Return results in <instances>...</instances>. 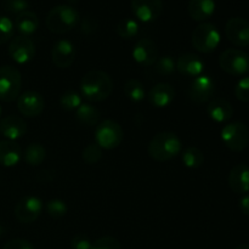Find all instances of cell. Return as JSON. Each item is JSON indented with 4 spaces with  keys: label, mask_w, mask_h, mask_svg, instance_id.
I'll use <instances>...</instances> for the list:
<instances>
[{
    "label": "cell",
    "mask_w": 249,
    "mask_h": 249,
    "mask_svg": "<svg viewBox=\"0 0 249 249\" xmlns=\"http://www.w3.org/2000/svg\"><path fill=\"white\" fill-rule=\"evenodd\" d=\"M82 157L87 164H96L102 158V148L96 143H90L83 150Z\"/></svg>",
    "instance_id": "obj_33"
},
{
    "label": "cell",
    "mask_w": 249,
    "mask_h": 249,
    "mask_svg": "<svg viewBox=\"0 0 249 249\" xmlns=\"http://www.w3.org/2000/svg\"><path fill=\"white\" fill-rule=\"evenodd\" d=\"M131 10L139 21L150 23L163 12V0H131Z\"/></svg>",
    "instance_id": "obj_12"
},
{
    "label": "cell",
    "mask_w": 249,
    "mask_h": 249,
    "mask_svg": "<svg viewBox=\"0 0 249 249\" xmlns=\"http://www.w3.org/2000/svg\"><path fill=\"white\" fill-rule=\"evenodd\" d=\"M235 95L240 101L249 102V77L241 78L235 87Z\"/></svg>",
    "instance_id": "obj_36"
},
{
    "label": "cell",
    "mask_w": 249,
    "mask_h": 249,
    "mask_svg": "<svg viewBox=\"0 0 249 249\" xmlns=\"http://www.w3.org/2000/svg\"><path fill=\"white\" fill-rule=\"evenodd\" d=\"M215 94V83L208 75H198L189 85L187 95L195 104H206Z\"/></svg>",
    "instance_id": "obj_9"
},
{
    "label": "cell",
    "mask_w": 249,
    "mask_h": 249,
    "mask_svg": "<svg viewBox=\"0 0 249 249\" xmlns=\"http://www.w3.org/2000/svg\"><path fill=\"white\" fill-rule=\"evenodd\" d=\"M116 31L117 34H118L122 39L130 40L134 36H138L139 24L138 22L133 18H123L118 22Z\"/></svg>",
    "instance_id": "obj_29"
},
{
    "label": "cell",
    "mask_w": 249,
    "mask_h": 249,
    "mask_svg": "<svg viewBox=\"0 0 249 249\" xmlns=\"http://www.w3.org/2000/svg\"><path fill=\"white\" fill-rule=\"evenodd\" d=\"M14 26L21 33V36H32L38 29L39 18L34 12L28 10V11H24L22 14L17 15L16 18H15Z\"/></svg>",
    "instance_id": "obj_24"
},
{
    "label": "cell",
    "mask_w": 249,
    "mask_h": 249,
    "mask_svg": "<svg viewBox=\"0 0 249 249\" xmlns=\"http://www.w3.org/2000/svg\"><path fill=\"white\" fill-rule=\"evenodd\" d=\"M17 108L24 117H38L45 108V100L39 92L26 91L17 99Z\"/></svg>",
    "instance_id": "obj_14"
},
{
    "label": "cell",
    "mask_w": 249,
    "mask_h": 249,
    "mask_svg": "<svg viewBox=\"0 0 249 249\" xmlns=\"http://www.w3.org/2000/svg\"><path fill=\"white\" fill-rule=\"evenodd\" d=\"M46 158V150L40 143H31L27 146L23 153V160L31 167H38Z\"/></svg>",
    "instance_id": "obj_26"
},
{
    "label": "cell",
    "mask_w": 249,
    "mask_h": 249,
    "mask_svg": "<svg viewBox=\"0 0 249 249\" xmlns=\"http://www.w3.org/2000/svg\"><path fill=\"white\" fill-rule=\"evenodd\" d=\"M21 146L12 140L0 141V164L4 167H15L21 160Z\"/></svg>",
    "instance_id": "obj_22"
},
{
    "label": "cell",
    "mask_w": 249,
    "mask_h": 249,
    "mask_svg": "<svg viewBox=\"0 0 249 249\" xmlns=\"http://www.w3.org/2000/svg\"><path fill=\"white\" fill-rule=\"evenodd\" d=\"M75 119L84 126H95L99 124L100 111L91 104H82L75 111Z\"/></svg>",
    "instance_id": "obj_25"
},
{
    "label": "cell",
    "mask_w": 249,
    "mask_h": 249,
    "mask_svg": "<svg viewBox=\"0 0 249 249\" xmlns=\"http://www.w3.org/2000/svg\"><path fill=\"white\" fill-rule=\"evenodd\" d=\"M220 32L213 23L198 24L192 32L191 41L197 51L203 53H211L220 44Z\"/></svg>",
    "instance_id": "obj_4"
},
{
    "label": "cell",
    "mask_w": 249,
    "mask_h": 249,
    "mask_svg": "<svg viewBox=\"0 0 249 249\" xmlns=\"http://www.w3.org/2000/svg\"><path fill=\"white\" fill-rule=\"evenodd\" d=\"M221 140L229 150L241 152L249 143V130L242 122H232L221 129Z\"/></svg>",
    "instance_id": "obj_6"
},
{
    "label": "cell",
    "mask_w": 249,
    "mask_h": 249,
    "mask_svg": "<svg viewBox=\"0 0 249 249\" xmlns=\"http://www.w3.org/2000/svg\"><path fill=\"white\" fill-rule=\"evenodd\" d=\"M91 241L84 235L75 236L71 241V247H72V249H91Z\"/></svg>",
    "instance_id": "obj_39"
},
{
    "label": "cell",
    "mask_w": 249,
    "mask_h": 249,
    "mask_svg": "<svg viewBox=\"0 0 249 249\" xmlns=\"http://www.w3.org/2000/svg\"><path fill=\"white\" fill-rule=\"evenodd\" d=\"M15 33V26L11 19L0 15V45L11 40Z\"/></svg>",
    "instance_id": "obj_34"
},
{
    "label": "cell",
    "mask_w": 249,
    "mask_h": 249,
    "mask_svg": "<svg viewBox=\"0 0 249 249\" xmlns=\"http://www.w3.org/2000/svg\"><path fill=\"white\" fill-rule=\"evenodd\" d=\"M182 148L179 136L170 131L158 133L148 143V155L157 162H168L180 155Z\"/></svg>",
    "instance_id": "obj_2"
},
{
    "label": "cell",
    "mask_w": 249,
    "mask_h": 249,
    "mask_svg": "<svg viewBox=\"0 0 249 249\" xmlns=\"http://www.w3.org/2000/svg\"><path fill=\"white\" fill-rule=\"evenodd\" d=\"M177 71L186 77H198L204 71V62L195 53H184L175 62Z\"/></svg>",
    "instance_id": "obj_18"
},
{
    "label": "cell",
    "mask_w": 249,
    "mask_h": 249,
    "mask_svg": "<svg viewBox=\"0 0 249 249\" xmlns=\"http://www.w3.org/2000/svg\"><path fill=\"white\" fill-rule=\"evenodd\" d=\"M80 91L88 101H104L113 91V80L102 71H90L80 80Z\"/></svg>",
    "instance_id": "obj_1"
},
{
    "label": "cell",
    "mask_w": 249,
    "mask_h": 249,
    "mask_svg": "<svg viewBox=\"0 0 249 249\" xmlns=\"http://www.w3.org/2000/svg\"><path fill=\"white\" fill-rule=\"evenodd\" d=\"M79 12L71 5H58L53 7L46 16L45 23L50 32L63 34L72 31L79 23Z\"/></svg>",
    "instance_id": "obj_3"
},
{
    "label": "cell",
    "mask_w": 249,
    "mask_h": 249,
    "mask_svg": "<svg viewBox=\"0 0 249 249\" xmlns=\"http://www.w3.org/2000/svg\"><path fill=\"white\" fill-rule=\"evenodd\" d=\"M28 0H2V7L5 11L14 15H19L24 11H28L29 9Z\"/></svg>",
    "instance_id": "obj_35"
},
{
    "label": "cell",
    "mask_w": 249,
    "mask_h": 249,
    "mask_svg": "<svg viewBox=\"0 0 249 249\" xmlns=\"http://www.w3.org/2000/svg\"><path fill=\"white\" fill-rule=\"evenodd\" d=\"M123 129L117 122L106 119L96 126L95 140L102 150H113L123 141Z\"/></svg>",
    "instance_id": "obj_7"
},
{
    "label": "cell",
    "mask_w": 249,
    "mask_h": 249,
    "mask_svg": "<svg viewBox=\"0 0 249 249\" xmlns=\"http://www.w3.org/2000/svg\"><path fill=\"white\" fill-rule=\"evenodd\" d=\"M175 99V90L168 83H158L148 94V100L151 104L157 108H164L168 107Z\"/></svg>",
    "instance_id": "obj_20"
},
{
    "label": "cell",
    "mask_w": 249,
    "mask_h": 249,
    "mask_svg": "<svg viewBox=\"0 0 249 249\" xmlns=\"http://www.w3.org/2000/svg\"><path fill=\"white\" fill-rule=\"evenodd\" d=\"M75 55H77L75 46L66 39L56 41L51 49V58H53V65L58 68L71 67L74 62Z\"/></svg>",
    "instance_id": "obj_15"
},
{
    "label": "cell",
    "mask_w": 249,
    "mask_h": 249,
    "mask_svg": "<svg viewBox=\"0 0 249 249\" xmlns=\"http://www.w3.org/2000/svg\"><path fill=\"white\" fill-rule=\"evenodd\" d=\"M0 114H1V107H0Z\"/></svg>",
    "instance_id": "obj_43"
},
{
    "label": "cell",
    "mask_w": 249,
    "mask_h": 249,
    "mask_svg": "<svg viewBox=\"0 0 249 249\" xmlns=\"http://www.w3.org/2000/svg\"><path fill=\"white\" fill-rule=\"evenodd\" d=\"M91 249H122V247L117 238L106 236V237H101L92 243Z\"/></svg>",
    "instance_id": "obj_37"
},
{
    "label": "cell",
    "mask_w": 249,
    "mask_h": 249,
    "mask_svg": "<svg viewBox=\"0 0 249 249\" xmlns=\"http://www.w3.org/2000/svg\"><path fill=\"white\" fill-rule=\"evenodd\" d=\"M9 56L19 65L31 62L36 55V46L29 36H18L11 39L9 44Z\"/></svg>",
    "instance_id": "obj_10"
},
{
    "label": "cell",
    "mask_w": 249,
    "mask_h": 249,
    "mask_svg": "<svg viewBox=\"0 0 249 249\" xmlns=\"http://www.w3.org/2000/svg\"><path fill=\"white\" fill-rule=\"evenodd\" d=\"M27 133V124L21 117L7 116L0 121V134L6 140H17Z\"/></svg>",
    "instance_id": "obj_19"
},
{
    "label": "cell",
    "mask_w": 249,
    "mask_h": 249,
    "mask_svg": "<svg viewBox=\"0 0 249 249\" xmlns=\"http://www.w3.org/2000/svg\"><path fill=\"white\" fill-rule=\"evenodd\" d=\"M80 105H82V97L73 90H68L60 97V106L67 112L77 111Z\"/></svg>",
    "instance_id": "obj_30"
},
{
    "label": "cell",
    "mask_w": 249,
    "mask_h": 249,
    "mask_svg": "<svg viewBox=\"0 0 249 249\" xmlns=\"http://www.w3.org/2000/svg\"><path fill=\"white\" fill-rule=\"evenodd\" d=\"M4 232H5V230H4V228H2L1 225H0V237H1L2 235H4Z\"/></svg>",
    "instance_id": "obj_42"
},
{
    "label": "cell",
    "mask_w": 249,
    "mask_h": 249,
    "mask_svg": "<svg viewBox=\"0 0 249 249\" xmlns=\"http://www.w3.org/2000/svg\"><path fill=\"white\" fill-rule=\"evenodd\" d=\"M235 249H249V245L248 243H242V245L237 246Z\"/></svg>",
    "instance_id": "obj_41"
},
{
    "label": "cell",
    "mask_w": 249,
    "mask_h": 249,
    "mask_svg": "<svg viewBox=\"0 0 249 249\" xmlns=\"http://www.w3.org/2000/svg\"><path fill=\"white\" fill-rule=\"evenodd\" d=\"M133 57L136 63L148 67L155 65L158 58V48L153 40L148 38H142L136 41L133 49Z\"/></svg>",
    "instance_id": "obj_16"
},
{
    "label": "cell",
    "mask_w": 249,
    "mask_h": 249,
    "mask_svg": "<svg viewBox=\"0 0 249 249\" xmlns=\"http://www.w3.org/2000/svg\"><path fill=\"white\" fill-rule=\"evenodd\" d=\"M207 113L216 123H224L232 118L233 107L228 100L216 97L209 101L207 106Z\"/></svg>",
    "instance_id": "obj_21"
},
{
    "label": "cell",
    "mask_w": 249,
    "mask_h": 249,
    "mask_svg": "<svg viewBox=\"0 0 249 249\" xmlns=\"http://www.w3.org/2000/svg\"><path fill=\"white\" fill-rule=\"evenodd\" d=\"M228 182L230 189L237 195H247L249 192V167L237 164L231 169Z\"/></svg>",
    "instance_id": "obj_17"
},
{
    "label": "cell",
    "mask_w": 249,
    "mask_h": 249,
    "mask_svg": "<svg viewBox=\"0 0 249 249\" xmlns=\"http://www.w3.org/2000/svg\"><path fill=\"white\" fill-rule=\"evenodd\" d=\"M22 88L21 72L14 66L0 67V101L12 102L18 99Z\"/></svg>",
    "instance_id": "obj_5"
},
{
    "label": "cell",
    "mask_w": 249,
    "mask_h": 249,
    "mask_svg": "<svg viewBox=\"0 0 249 249\" xmlns=\"http://www.w3.org/2000/svg\"><path fill=\"white\" fill-rule=\"evenodd\" d=\"M226 38L236 46L249 45V22L241 17H232L225 24Z\"/></svg>",
    "instance_id": "obj_13"
},
{
    "label": "cell",
    "mask_w": 249,
    "mask_h": 249,
    "mask_svg": "<svg viewBox=\"0 0 249 249\" xmlns=\"http://www.w3.org/2000/svg\"><path fill=\"white\" fill-rule=\"evenodd\" d=\"M187 10L194 21L203 22L213 16L215 11V2L214 0H190Z\"/></svg>",
    "instance_id": "obj_23"
},
{
    "label": "cell",
    "mask_w": 249,
    "mask_h": 249,
    "mask_svg": "<svg viewBox=\"0 0 249 249\" xmlns=\"http://www.w3.org/2000/svg\"><path fill=\"white\" fill-rule=\"evenodd\" d=\"M43 212V202L36 196H26L18 201L15 207V216L23 224H31L40 216Z\"/></svg>",
    "instance_id": "obj_11"
},
{
    "label": "cell",
    "mask_w": 249,
    "mask_h": 249,
    "mask_svg": "<svg viewBox=\"0 0 249 249\" xmlns=\"http://www.w3.org/2000/svg\"><path fill=\"white\" fill-rule=\"evenodd\" d=\"M67 204L62 199H50L46 203V213L53 219H61L67 213Z\"/></svg>",
    "instance_id": "obj_32"
},
{
    "label": "cell",
    "mask_w": 249,
    "mask_h": 249,
    "mask_svg": "<svg viewBox=\"0 0 249 249\" xmlns=\"http://www.w3.org/2000/svg\"><path fill=\"white\" fill-rule=\"evenodd\" d=\"M240 208L245 215L249 216V195H245L240 201Z\"/></svg>",
    "instance_id": "obj_40"
},
{
    "label": "cell",
    "mask_w": 249,
    "mask_h": 249,
    "mask_svg": "<svg viewBox=\"0 0 249 249\" xmlns=\"http://www.w3.org/2000/svg\"><path fill=\"white\" fill-rule=\"evenodd\" d=\"M175 70V61L172 56H162L155 62V71L160 75H170Z\"/></svg>",
    "instance_id": "obj_31"
},
{
    "label": "cell",
    "mask_w": 249,
    "mask_h": 249,
    "mask_svg": "<svg viewBox=\"0 0 249 249\" xmlns=\"http://www.w3.org/2000/svg\"><path fill=\"white\" fill-rule=\"evenodd\" d=\"M123 91L125 96L133 102H140L146 97L145 87L142 83L136 79H129L124 84Z\"/></svg>",
    "instance_id": "obj_28"
},
{
    "label": "cell",
    "mask_w": 249,
    "mask_h": 249,
    "mask_svg": "<svg viewBox=\"0 0 249 249\" xmlns=\"http://www.w3.org/2000/svg\"><path fill=\"white\" fill-rule=\"evenodd\" d=\"M2 249H34V247L29 241L23 240V238H15L5 243Z\"/></svg>",
    "instance_id": "obj_38"
},
{
    "label": "cell",
    "mask_w": 249,
    "mask_h": 249,
    "mask_svg": "<svg viewBox=\"0 0 249 249\" xmlns=\"http://www.w3.org/2000/svg\"><path fill=\"white\" fill-rule=\"evenodd\" d=\"M221 70L231 75H245L249 72V56L240 49H226L219 57Z\"/></svg>",
    "instance_id": "obj_8"
},
{
    "label": "cell",
    "mask_w": 249,
    "mask_h": 249,
    "mask_svg": "<svg viewBox=\"0 0 249 249\" xmlns=\"http://www.w3.org/2000/svg\"><path fill=\"white\" fill-rule=\"evenodd\" d=\"M181 160L185 167L190 168V169H197V168H201L203 165L204 155L199 148L190 146L182 151Z\"/></svg>",
    "instance_id": "obj_27"
}]
</instances>
